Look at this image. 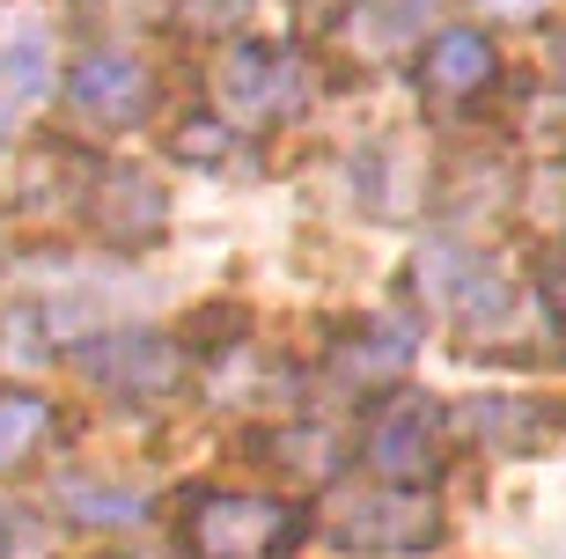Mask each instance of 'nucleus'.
<instances>
[{
	"label": "nucleus",
	"instance_id": "obj_14",
	"mask_svg": "<svg viewBox=\"0 0 566 559\" xmlns=\"http://www.w3.org/2000/svg\"><path fill=\"white\" fill-rule=\"evenodd\" d=\"M280 449H287L280 464H287V472H302V478H324V472H332V435H287Z\"/></svg>",
	"mask_w": 566,
	"mask_h": 559
},
{
	"label": "nucleus",
	"instance_id": "obj_16",
	"mask_svg": "<svg viewBox=\"0 0 566 559\" xmlns=\"http://www.w3.org/2000/svg\"><path fill=\"white\" fill-rule=\"evenodd\" d=\"M485 8H501V15H545L552 0H485Z\"/></svg>",
	"mask_w": 566,
	"mask_h": 559
},
{
	"label": "nucleus",
	"instance_id": "obj_15",
	"mask_svg": "<svg viewBox=\"0 0 566 559\" xmlns=\"http://www.w3.org/2000/svg\"><path fill=\"white\" fill-rule=\"evenodd\" d=\"M552 324H559V339H566V250L552 258Z\"/></svg>",
	"mask_w": 566,
	"mask_h": 559
},
{
	"label": "nucleus",
	"instance_id": "obj_9",
	"mask_svg": "<svg viewBox=\"0 0 566 559\" xmlns=\"http://www.w3.org/2000/svg\"><path fill=\"white\" fill-rule=\"evenodd\" d=\"M0 96H15V104L52 96V30L38 15L0 22Z\"/></svg>",
	"mask_w": 566,
	"mask_h": 559
},
{
	"label": "nucleus",
	"instance_id": "obj_4",
	"mask_svg": "<svg viewBox=\"0 0 566 559\" xmlns=\"http://www.w3.org/2000/svg\"><path fill=\"white\" fill-rule=\"evenodd\" d=\"M441 442H449V413L420 391L390 397V405L368 420V464H376V478L398 486V494H427L441 478Z\"/></svg>",
	"mask_w": 566,
	"mask_h": 559
},
{
	"label": "nucleus",
	"instance_id": "obj_18",
	"mask_svg": "<svg viewBox=\"0 0 566 559\" xmlns=\"http://www.w3.org/2000/svg\"><path fill=\"white\" fill-rule=\"evenodd\" d=\"M559 74H566V44H559Z\"/></svg>",
	"mask_w": 566,
	"mask_h": 559
},
{
	"label": "nucleus",
	"instance_id": "obj_3",
	"mask_svg": "<svg viewBox=\"0 0 566 559\" xmlns=\"http://www.w3.org/2000/svg\"><path fill=\"white\" fill-rule=\"evenodd\" d=\"M302 538V516L273 494H207L185 522L191 559H280Z\"/></svg>",
	"mask_w": 566,
	"mask_h": 559
},
{
	"label": "nucleus",
	"instance_id": "obj_12",
	"mask_svg": "<svg viewBox=\"0 0 566 559\" xmlns=\"http://www.w3.org/2000/svg\"><path fill=\"white\" fill-rule=\"evenodd\" d=\"M60 500L74 508V522H147V494L140 486H96V478H60Z\"/></svg>",
	"mask_w": 566,
	"mask_h": 559
},
{
	"label": "nucleus",
	"instance_id": "obj_8",
	"mask_svg": "<svg viewBox=\"0 0 566 559\" xmlns=\"http://www.w3.org/2000/svg\"><path fill=\"white\" fill-rule=\"evenodd\" d=\"M96 221H104L111 244H155L169 221V199L155 177H140V169H111L104 177V199H96Z\"/></svg>",
	"mask_w": 566,
	"mask_h": 559
},
{
	"label": "nucleus",
	"instance_id": "obj_7",
	"mask_svg": "<svg viewBox=\"0 0 566 559\" xmlns=\"http://www.w3.org/2000/svg\"><path fill=\"white\" fill-rule=\"evenodd\" d=\"M485 82H493V44H485L479 30H441V38L427 44L420 89L434 104H463V96H479Z\"/></svg>",
	"mask_w": 566,
	"mask_h": 559
},
{
	"label": "nucleus",
	"instance_id": "obj_13",
	"mask_svg": "<svg viewBox=\"0 0 566 559\" xmlns=\"http://www.w3.org/2000/svg\"><path fill=\"white\" fill-rule=\"evenodd\" d=\"M44 435H52V405H44V397H30V391H8V397H0V472H8V464H22V456L38 449Z\"/></svg>",
	"mask_w": 566,
	"mask_h": 559
},
{
	"label": "nucleus",
	"instance_id": "obj_17",
	"mask_svg": "<svg viewBox=\"0 0 566 559\" xmlns=\"http://www.w3.org/2000/svg\"><path fill=\"white\" fill-rule=\"evenodd\" d=\"M104 559H155V552H104Z\"/></svg>",
	"mask_w": 566,
	"mask_h": 559
},
{
	"label": "nucleus",
	"instance_id": "obj_10",
	"mask_svg": "<svg viewBox=\"0 0 566 559\" xmlns=\"http://www.w3.org/2000/svg\"><path fill=\"white\" fill-rule=\"evenodd\" d=\"M434 294L441 302H449V310L463 317V324H479V317H501L507 310V280H501V266H493V258H434Z\"/></svg>",
	"mask_w": 566,
	"mask_h": 559
},
{
	"label": "nucleus",
	"instance_id": "obj_1",
	"mask_svg": "<svg viewBox=\"0 0 566 559\" xmlns=\"http://www.w3.org/2000/svg\"><path fill=\"white\" fill-rule=\"evenodd\" d=\"M338 552H368V559H412L441 545V508L427 494H398V486H376V494H346L332 500L324 516Z\"/></svg>",
	"mask_w": 566,
	"mask_h": 559
},
{
	"label": "nucleus",
	"instance_id": "obj_2",
	"mask_svg": "<svg viewBox=\"0 0 566 559\" xmlns=\"http://www.w3.org/2000/svg\"><path fill=\"white\" fill-rule=\"evenodd\" d=\"M213 96H221V111H229L235 125H280V118H294V111L310 104V66H302V52H287V44L243 38L213 66Z\"/></svg>",
	"mask_w": 566,
	"mask_h": 559
},
{
	"label": "nucleus",
	"instance_id": "obj_11",
	"mask_svg": "<svg viewBox=\"0 0 566 559\" xmlns=\"http://www.w3.org/2000/svg\"><path fill=\"white\" fill-rule=\"evenodd\" d=\"M552 420L537 413V405H515V397H485V405H471L463 413V435H479L493 456H515L530 449V435H545Z\"/></svg>",
	"mask_w": 566,
	"mask_h": 559
},
{
	"label": "nucleus",
	"instance_id": "obj_6",
	"mask_svg": "<svg viewBox=\"0 0 566 559\" xmlns=\"http://www.w3.org/2000/svg\"><path fill=\"white\" fill-rule=\"evenodd\" d=\"M66 104L88 125H140L147 104H155V74L133 52H88L66 82Z\"/></svg>",
	"mask_w": 566,
	"mask_h": 559
},
{
	"label": "nucleus",
	"instance_id": "obj_5",
	"mask_svg": "<svg viewBox=\"0 0 566 559\" xmlns=\"http://www.w3.org/2000/svg\"><path fill=\"white\" fill-rule=\"evenodd\" d=\"M74 369H82L88 383L118 391V397H169L185 383V353L163 332H104V339H88V346L74 353Z\"/></svg>",
	"mask_w": 566,
	"mask_h": 559
}]
</instances>
